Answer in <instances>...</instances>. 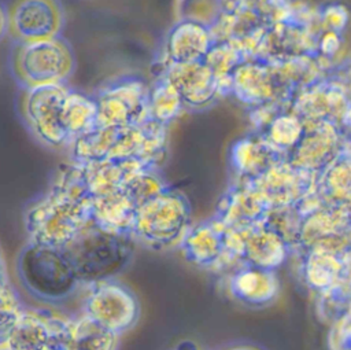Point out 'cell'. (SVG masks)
Returning <instances> with one entry per match:
<instances>
[{"label":"cell","instance_id":"cell-29","mask_svg":"<svg viewBox=\"0 0 351 350\" xmlns=\"http://www.w3.org/2000/svg\"><path fill=\"white\" fill-rule=\"evenodd\" d=\"M51 345V327L48 310L26 309L7 343V350H48Z\"/></svg>","mask_w":351,"mask_h":350},{"label":"cell","instance_id":"cell-19","mask_svg":"<svg viewBox=\"0 0 351 350\" xmlns=\"http://www.w3.org/2000/svg\"><path fill=\"white\" fill-rule=\"evenodd\" d=\"M225 226L215 218L191 225L180 242L184 257L193 265L221 273L225 257Z\"/></svg>","mask_w":351,"mask_h":350},{"label":"cell","instance_id":"cell-44","mask_svg":"<svg viewBox=\"0 0 351 350\" xmlns=\"http://www.w3.org/2000/svg\"><path fill=\"white\" fill-rule=\"evenodd\" d=\"M5 34H7V7L0 0V41L5 37Z\"/></svg>","mask_w":351,"mask_h":350},{"label":"cell","instance_id":"cell-5","mask_svg":"<svg viewBox=\"0 0 351 350\" xmlns=\"http://www.w3.org/2000/svg\"><path fill=\"white\" fill-rule=\"evenodd\" d=\"M191 226V205L177 189L166 188L136 207L130 235L154 250L177 247Z\"/></svg>","mask_w":351,"mask_h":350},{"label":"cell","instance_id":"cell-8","mask_svg":"<svg viewBox=\"0 0 351 350\" xmlns=\"http://www.w3.org/2000/svg\"><path fill=\"white\" fill-rule=\"evenodd\" d=\"M289 110L302 122L326 121L350 130V85L344 70L328 73L319 80L298 91Z\"/></svg>","mask_w":351,"mask_h":350},{"label":"cell","instance_id":"cell-25","mask_svg":"<svg viewBox=\"0 0 351 350\" xmlns=\"http://www.w3.org/2000/svg\"><path fill=\"white\" fill-rule=\"evenodd\" d=\"M241 261L261 269L276 270L291 254L285 242L262 221L240 229Z\"/></svg>","mask_w":351,"mask_h":350},{"label":"cell","instance_id":"cell-46","mask_svg":"<svg viewBox=\"0 0 351 350\" xmlns=\"http://www.w3.org/2000/svg\"><path fill=\"white\" fill-rule=\"evenodd\" d=\"M230 350H262V349H259V347H256V346L243 345V346H236V347H233V349H230Z\"/></svg>","mask_w":351,"mask_h":350},{"label":"cell","instance_id":"cell-30","mask_svg":"<svg viewBox=\"0 0 351 350\" xmlns=\"http://www.w3.org/2000/svg\"><path fill=\"white\" fill-rule=\"evenodd\" d=\"M121 126H95L70 140V156L75 163L107 159Z\"/></svg>","mask_w":351,"mask_h":350},{"label":"cell","instance_id":"cell-36","mask_svg":"<svg viewBox=\"0 0 351 350\" xmlns=\"http://www.w3.org/2000/svg\"><path fill=\"white\" fill-rule=\"evenodd\" d=\"M228 3L229 0H173V18L211 29L222 16Z\"/></svg>","mask_w":351,"mask_h":350},{"label":"cell","instance_id":"cell-18","mask_svg":"<svg viewBox=\"0 0 351 350\" xmlns=\"http://www.w3.org/2000/svg\"><path fill=\"white\" fill-rule=\"evenodd\" d=\"M167 151V125L151 118L141 124L121 126L107 159H140L151 169L165 161Z\"/></svg>","mask_w":351,"mask_h":350},{"label":"cell","instance_id":"cell-9","mask_svg":"<svg viewBox=\"0 0 351 350\" xmlns=\"http://www.w3.org/2000/svg\"><path fill=\"white\" fill-rule=\"evenodd\" d=\"M96 126L141 124L148 115V86L134 75H122L103 84L93 96Z\"/></svg>","mask_w":351,"mask_h":350},{"label":"cell","instance_id":"cell-13","mask_svg":"<svg viewBox=\"0 0 351 350\" xmlns=\"http://www.w3.org/2000/svg\"><path fill=\"white\" fill-rule=\"evenodd\" d=\"M303 125V133L287 154V161L300 170L318 176L343 150L350 147L348 132L326 121Z\"/></svg>","mask_w":351,"mask_h":350},{"label":"cell","instance_id":"cell-34","mask_svg":"<svg viewBox=\"0 0 351 350\" xmlns=\"http://www.w3.org/2000/svg\"><path fill=\"white\" fill-rule=\"evenodd\" d=\"M244 59H247V56L243 51L229 41H213L210 49L203 56L202 60L219 81L223 97L229 96L230 74Z\"/></svg>","mask_w":351,"mask_h":350},{"label":"cell","instance_id":"cell-33","mask_svg":"<svg viewBox=\"0 0 351 350\" xmlns=\"http://www.w3.org/2000/svg\"><path fill=\"white\" fill-rule=\"evenodd\" d=\"M119 335L106 329L86 316L74 320L69 350H118Z\"/></svg>","mask_w":351,"mask_h":350},{"label":"cell","instance_id":"cell-39","mask_svg":"<svg viewBox=\"0 0 351 350\" xmlns=\"http://www.w3.org/2000/svg\"><path fill=\"white\" fill-rule=\"evenodd\" d=\"M347 312H350V277L317 294V314L322 323L330 324Z\"/></svg>","mask_w":351,"mask_h":350},{"label":"cell","instance_id":"cell-4","mask_svg":"<svg viewBox=\"0 0 351 350\" xmlns=\"http://www.w3.org/2000/svg\"><path fill=\"white\" fill-rule=\"evenodd\" d=\"M317 32V7L289 0L267 25L254 58L277 63L314 55Z\"/></svg>","mask_w":351,"mask_h":350},{"label":"cell","instance_id":"cell-45","mask_svg":"<svg viewBox=\"0 0 351 350\" xmlns=\"http://www.w3.org/2000/svg\"><path fill=\"white\" fill-rule=\"evenodd\" d=\"M7 283H8V279H7L5 264H4V258H3V254H1V250H0V288L3 285H5Z\"/></svg>","mask_w":351,"mask_h":350},{"label":"cell","instance_id":"cell-27","mask_svg":"<svg viewBox=\"0 0 351 350\" xmlns=\"http://www.w3.org/2000/svg\"><path fill=\"white\" fill-rule=\"evenodd\" d=\"M314 191L328 206L351 205L350 147L343 150L318 176Z\"/></svg>","mask_w":351,"mask_h":350},{"label":"cell","instance_id":"cell-43","mask_svg":"<svg viewBox=\"0 0 351 350\" xmlns=\"http://www.w3.org/2000/svg\"><path fill=\"white\" fill-rule=\"evenodd\" d=\"M258 8L269 14L270 16H276V14L289 1V0H251Z\"/></svg>","mask_w":351,"mask_h":350},{"label":"cell","instance_id":"cell-17","mask_svg":"<svg viewBox=\"0 0 351 350\" xmlns=\"http://www.w3.org/2000/svg\"><path fill=\"white\" fill-rule=\"evenodd\" d=\"M315 180L317 176L292 166L285 158L247 183L270 209L295 205L314 189Z\"/></svg>","mask_w":351,"mask_h":350},{"label":"cell","instance_id":"cell-32","mask_svg":"<svg viewBox=\"0 0 351 350\" xmlns=\"http://www.w3.org/2000/svg\"><path fill=\"white\" fill-rule=\"evenodd\" d=\"M184 104L176 88L162 75L148 88V115L151 119L169 125L181 113Z\"/></svg>","mask_w":351,"mask_h":350},{"label":"cell","instance_id":"cell-40","mask_svg":"<svg viewBox=\"0 0 351 350\" xmlns=\"http://www.w3.org/2000/svg\"><path fill=\"white\" fill-rule=\"evenodd\" d=\"M22 312L23 306L15 290L7 283L0 288V350H7V343Z\"/></svg>","mask_w":351,"mask_h":350},{"label":"cell","instance_id":"cell-10","mask_svg":"<svg viewBox=\"0 0 351 350\" xmlns=\"http://www.w3.org/2000/svg\"><path fill=\"white\" fill-rule=\"evenodd\" d=\"M229 96L248 108L267 103L289 106L292 100L276 66L258 58H247L233 70L229 78Z\"/></svg>","mask_w":351,"mask_h":350},{"label":"cell","instance_id":"cell-21","mask_svg":"<svg viewBox=\"0 0 351 350\" xmlns=\"http://www.w3.org/2000/svg\"><path fill=\"white\" fill-rule=\"evenodd\" d=\"M210 29L186 21H174L166 32L160 65L162 70L173 63L202 60L213 44Z\"/></svg>","mask_w":351,"mask_h":350},{"label":"cell","instance_id":"cell-35","mask_svg":"<svg viewBox=\"0 0 351 350\" xmlns=\"http://www.w3.org/2000/svg\"><path fill=\"white\" fill-rule=\"evenodd\" d=\"M304 125L289 108L280 111L259 133L277 150L288 154L299 141Z\"/></svg>","mask_w":351,"mask_h":350},{"label":"cell","instance_id":"cell-37","mask_svg":"<svg viewBox=\"0 0 351 350\" xmlns=\"http://www.w3.org/2000/svg\"><path fill=\"white\" fill-rule=\"evenodd\" d=\"M302 218L303 215L292 205L267 209L262 222L285 242L291 253H295L298 250Z\"/></svg>","mask_w":351,"mask_h":350},{"label":"cell","instance_id":"cell-41","mask_svg":"<svg viewBox=\"0 0 351 350\" xmlns=\"http://www.w3.org/2000/svg\"><path fill=\"white\" fill-rule=\"evenodd\" d=\"M317 21L319 29L347 33L350 12L340 1H329L317 7Z\"/></svg>","mask_w":351,"mask_h":350},{"label":"cell","instance_id":"cell-42","mask_svg":"<svg viewBox=\"0 0 351 350\" xmlns=\"http://www.w3.org/2000/svg\"><path fill=\"white\" fill-rule=\"evenodd\" d=\"M326 342L329 350H351V312L329 324Z\"/></svg>","mask_w":351,"mask_h":350},{"label":"cell","instance_id":"cell-23","mask_svg":"<svg viewBox=\"0 0 351 350\" xmlns=\"http://www.w3.org/2000/svg\"><path fill=\"white\" fill-rule=\"evenodd\" d=\"M226 290L230 296L251 307H263L274 302L280 284L276 270L240 265L226 275Z\"/></svg>","mask_w":351,"mask_h":350},{"label":"cell","instance_id":"cell-22","mask_svg":"<svg viewBox=\"0 0 351 350\" xmlns=\"http://www.w3.org/2000/svg\"><path fill=\"white\" fill-rule=\"evenodd\" d=\"M267 206L258 192L247 183H234L218 200L213 218L226 228L241 229L261 222Z\"/></svg>","mask_w":351,"mask_h":350},{"label":"cell","instance_id":"cell-16","mask_svg":"<svg viewBox=\"0 0 351 350\" xmlns=\"http://www.w3.org/2000/svg\"><path fill=\"white\" fill-rule=\"evenodd\" d=\"M159 75L176 88L185 110L203 111L223 97L219 81L203 60L169 65Z\"/></svg>","mask_w":351,"mask_h":350},{"label":"cell","instance_id":"cell-14","mask_svg":"<svg viewBox=\"0 0 351 350\" xmlns=\"http://www.w3.org/2000/svg\"><path fill=\"white\" fill-rule=\"evenodd\" d=\"M350 247L351 205H324L303 215L296 251L307 248H324L333 253H347L350 251Z\"/></svg>","mask_w":351,"mask_h":350},{"label":"cell","instance_id":"cell-47","mask_svg":"<svg viewBox=\"0 0 351 350\" xmlns=\"http://www.w3.org/2000/svg\"><path fill=\"white\" fill-rule=\"evenodd\" d=\"M188 346H185V347H181V349H178V350H197L196 347H195V345H191V343H186Z\"/></svg>","mask_w":351,"mask_h":350},{"label":"cell","instance_id":"cell-3","mask_svg":"<svg viewBox=\"0 0 351 350\" xmlns=\"http://www.w3.org/2000/svg\"><path fill=\"white\" fill-rule=\"evenodd\" d=\"M15 266L23 288L41 301H63L80 285L70 261L59 247L29 240L21 248Z\"/></svg>","mask_w":351,"mask_h":350},{"label":"cell","instance_id":"cell-7","mask_svg":"<svg viewBox=\"0 0 351 350\" xmlns=\"http://www.w3.org/2000/svg\"><path fill=\"white\" fill-rule=\"evenodd\" d=\"M69 89L66 84L43 85L22 89L18 97V113L26 129L49 148H63L70 143L63 124Z\"/></svg>","mask_w":351,"mask_h":350},{"label":"cell","instance_id":"cell-12","mask_svg":"<svg viewBox=\"0 0 351 350\" xmlns=\"http://www.w3.org/2000/svg\"><path fill=\"white\" fill-rule=\"evenodd\" d=\"M84 305V316L118 335L130 329L138 318L140 306L136 295L123 284L103 280L90 284Z\"/></svg>","mask_w":351,"mask_h":350},{"label":"cell","instance_id":"cell-2","mask_svg":"<svg viewBox=\"0 0 351 350\" xmlns=\"http://www.w3.org/2000/svg\"><path fill=\"white\" fill-rule=\"evenodd\" d=\"M137 242L132 235L100 228L92 220L64 246L80 284H95L121 273L132 261Z\"/></svg>","mask_w":351,"mask_h":350},{"label":"cell","instance_id":"cell-1","mask_svg":"<svg viewBox=\"0 0 351 350\" xmlns=\"http://www.w3.org/2000/svg\"><path fill=\"white\" fill-rule=\"evenodd\" d=\"M90 200L81 165L71 162L60 166L48 191L25 210L29 240L64 247L89 222Z\"/></svg>","mask_w":351,"mask_h":350},{"label":"cell","instance_id":"cell-24","mask_svg":"<svg viewBox=\"0 0 351 350\" xmlns=\"http://www.w3.org/2000/svg\"><path fill=\"white\" fill-rule=\"evenodd\" d=\"M287 158V154L271 145L262 135L251 132L236 140L229 151V162L237 180L247 181Z\"/></svg>","mask_w":351,"mask_h":350},{"label":"cell","instance_id":"cell-20","mask_svg":"<svg viewBox=\"0 0 351 350\" xmlns=\"http://www.w3.org/2000/svg\"><path fill=\"white\" fill-rule=\"evenodd\" d=\"M296 253L300 258V279L315 294H321L350 277V251L333 253L324 248H307Z\"/></svg>","mask_w":351,"mask_h":350},{"label":"cell","instance_id":"cell-26","mask_svg":"<svg viewBox=\"0 0 351 350\" xmlns=\"http://www.w3.org/2000/svg\"><path fill=\"white\" fill-rule=\"evenodd\" d=\"M80 165L82 167L88 192L92 198L106 196L117 192L122 188L128 177L140 170L151 169L136 158L103 159Z\"/></svg>","mask_w":351,"mask_h":350},{"label":"cell","instance_id":"cell-15","mask_svg":"<svg viewBox=\"0 0 351 350\" xmlns=\"http://www.w3.org/2000/svg\"><path fill=\"white\" fill-rule=\"evenodd\" d=\"M271 19L273 16L258 8L251 0H229L222 16L210 32L214 41H229L247 58H254Z\"/></svg>","mask_w":351,"mask_h":350},{"label":"cell","instance_id":"cell-31","mask_svg":"<svg viewBox=\"0 0 351 350\" xmlns=\"http://www.w3.org/2000/svg\"><path fill=\"white\" fill-rule=\"evenodd\" d=\"M96 102L93 96L69 89L64 99L63 124L69 139L88 132L96 126Z\"/></svg>","mask_w":351,"mask_h":350},{"label":"cell","instance_id":"cell-11","mask_svg":"<svg viewBox=\"0 0 351 350\" xmlns=\"http://www.w3.org/2000/svg\"><path fill=\"white\" fill-rule=\"evenodd\" d=\"M64 11L59 0H11L7 34L15 43H34L60 36Z\"/></svg>","mask_w":351,"mask_h":350},{"label":"cell","instance_id":"cell-38","mask_svg":"<svg viewBox=\"0 0 351 350\" xmlns=\"http://www.w3.org/2000/svg\"><path fill=\"white\" fill-rule=\"evenodd\" d=\"M166 188L167 184L156 173V169H144L128 177L121 189L132 200V203L138 207L163 192Z\"/></svg>","mask_w":351,"mask_h":350},{"label":"cell","instance_id":"cell-6","mask_svg":"<svg viewBox=\"0 0 351 350\" xmlns=\"http://www.w3.org/2000/svg\"><path fill=\"white\" fill-rule=\"evenodd\" d=\"M10 70L22 89L64 84L75 70V55L63 37L34 43H15Z\"/></svg>","mask_w":351,"mask_h":350},{"label":"cell","instance_id":"cell-28","mask_svg":"<svg viewBox=\"0 0 351 350\" xmlns=\"http://www.w3.org/2000/svg\"><path fill=\"white\" fill-rule=\"evenodd\" d=\"M134 211L136 206L122 189L90 200V220L111 232L130 235Z\"/></svg>","mask_w":351,"mask_h":350}]
</instances>
